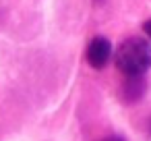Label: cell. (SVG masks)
Masks as SVG:
<instances>
[{"label":"cell","mask_w":151,"mask_h":141,"mask_svg":"<svg viewBox=\"0 0 151 141\" xmlns=\"http://www.w3.org/2000/svg\"><path fill=\"white\" fill-rule=\"evenodd\" d=\"M101 141H124V139L118 137V135H110V137H106V139H101Z\"/></svg>","instance_id":"5"},{"label":"cell","mask_w":151,"mask_h":141,"mask_svg":"<svg viewBox=\"0 0 151 141\" xmlns=\"http://www.w3.org/2000/svg\"><path fill=\"white\" fill-rule=\"evenodd\" d=\"M114 62L124 77L145 75L151 69V42L143 38L124 40L114 54Z\"/></svg>","instance_id":"1"},{"label":"cell","mask_w":151,"mask_h":141,"mask_svg":"<svg viewBox=\"0 0 151 141\" xmlns=\"http://www.w3.org/2000/svg\"><path fill=\"white\" fill-rule=\"evenodd\" d=\"M85 58H87V62L93 69H104L110 62V58H112V44H110V40L104 38V35L93 38L89 42V46H87Z\"/></svg>","instance_id":"2"},{"label":"cell","mask_w":151,"mask_h":141,"mask_svg":"<svg viewBox=\"0 0 151 141\" xmlns=\"http://www.w3.org/2000/svg\"><path fill=\"white\" fill-rule=\"evenodd\" d=\"M147 89V81L143 75H137V77H124V83H122V98L124 102H139L143 98Z\"/></svg>","instance_id":"3"},{"label":"cell","mask_w":151,"mask_h":141,"mask_svg":"<svg viewBox=\"0 0 151 141\" xmlns=\"http://www.w3.org/2000/svg\"><path fill=\"white\" fill-rule=\"evenodd\" d=\"M143 31H145V35H147V40L151 42V19H147V21L143 23Z\"/></svg>","instance_id":"4"},{"label":"cell","mask_w":151,"mask_h":141,"mask_svg":"<svg viewBox=\"0 0 151 141\" xmlns=\"http://www.w3.org/2000/svg\"><path fill=\"white\" fill-rule=\"evenodd\" d=\"M149 129H151V127H149Z\"/></svg>","instance_id":"6"}]
</instances>
